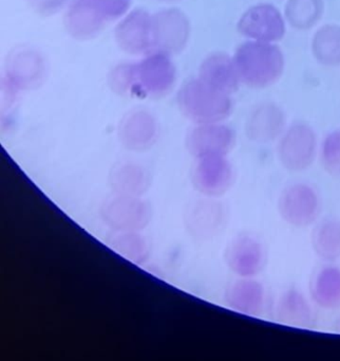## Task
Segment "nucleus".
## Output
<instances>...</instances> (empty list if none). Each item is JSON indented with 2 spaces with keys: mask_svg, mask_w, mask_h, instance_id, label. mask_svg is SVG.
Here are the masks:
<instances>
[{
  "mask_svg": "<svg viewBox=\"0 0 340 361\" xmlns=\"http://www.w3.org/2000/svg\"><path fill=\"white\" fill-rule=\"evenodd\" d=\"M232 60L241 83L251 88L270 87L284 73V54L276 44L245 42L237 48Z\"/></svg>",
  "mask_w": 340,
  "mask_h": 361,
  "instance_id": "obj_1",
  "label": "nucleus"
},
{
  "mask_svg": "<svg viewBox=\"0 0 340 361\" xmlns=\"http://www.w3.org/2000/svg\"><path fill=\"white\" fill-rule=\"evenodd\" d=\"M122 80V92L158 98L172 90L177 81V69L169 54L152 51L137 64L124 65Z\"/></svg>",
  "mask_w": 340,
  "mask_h": 361,
  "instance_id": "obj_2",
  "label": "nucleus"
},
{
  "mask_svg": "<svg viewBox=\"0 0 340 361\" xmlns=\"http://www.w3.org/2000/svg\"><path fill=\"white\" fill-rule=\"evenodd\" d=\"M177 104L186 117L201 124L219 123L232 111L230 94L215 90L199 78L182 86Z\"/></svg>",
  "mask_w": 340,
  "mask_h": 361,
  "instance_id": "obj_3",
  "label": "nucleus"
},
{
  "mask_svg": "<svg viewBox=\"0 0 340 361\" xmlns=\"http://www.w3.org/2000/svg\"><path fill=\"white\" fill-rule=\"evenodd\" d=\"M284 14L270 4L253 6L243 13L237 28L248 41L276 44L284 39L287 33Z\"/></svg>",
  "mask_w": 340,
  "mask_h": 361,
  "instance_id": "obj_4",
  "label": "nucleus"
},
{
  "mask_svg": "<svg viewBox=\"0 0 340 361\" xmlns=\"http://www.w3.org/2000/svg\"><path fill=\"white\" fill-rule=\"evenodd\" d=\"M154 51L180 54L187 45L190 24L187 16L177 9H166L152 16Z\"/></svg>",
  "mask_w": 340,
  "mask_h": 361,
  "instance_id": "obj_5",
  "label": "nucleus"
},
{
  "mask_svg": "<svg viewBox=\"0 0 340 361\" xmlns=\"http://www.w3.org/2000/svg\"><path fill=\"white\" fill-rule=\"evenodd\" d=\"M116 44L129 54H148L154 51L152 16L141 9L127 14L116 26Z\"/></svg>",
  "mask_w": 340,
  "mask_h": 361,
  "instance_id": "obj_6",
  "label": "nucleus"
},
{
  "mask_svg": "<svg viewBox=\"0 0 340 361\" xmlns=\"http://www.w3.org/2000/svg\"><path fill=\"white\" fill-rule=\"evenodd\" d=\"M279 151L281 159L289 168L303 170L312 164L316 155V134L306 124H294L283 135Z\"/></svg>",
  "mask_w": 340,
  "mask_h": 361,
  "instance_id": "obj_7",
  "label": "nucleus"
},
{
  "mask_svg": "<svg viewBox=\"0 0 340 361\" xmlns=\"http://www.w3.org/2000/svg\"><path fill=\"white\" fill-rule=\"evenodd\" d=\"M94 0H73L65 14L68 33L78 41L94 39L105 25Z\"/></svg>",
  "mask_w": 340,
  "mask_h": 361,
  "instance_id": "obj_8",
  "label": "nucleus"
},
{
  "mask_svg": "<svg viewBox=\"0 0 340 361\" xmlns=\"http://www.w3.org/2000/svg\"><path fill=\"white\" fill-rule=\"evenodd\" d=\"M199 79L227 94L237 92L241 84L234 60L221 52L210 54L203 61Z\"/></svg>",
  "mask_w": 340,
  "mask_h": 361,
  "instance_id": "obj_9",
  "label": "nucleus"
},
{
  "mask_svg": "<svg viewBox=\"0 0 340 361\" xmlns=\"http://www.w3.org/2000/svg\"><path fill=\"white\" fill-rule=\"evenodd\" d=\"M44 65L40 56L31 50H18L6 62V75L14 87L36 85L44 75Z\"/></svg>",
  "mask_w": 340,
  "mask_h": 361,
  "instance_id": "obj_10",
  "label": "nucleus"
},
{
  "mask_svg": "<svg viewBox=\"0 0 340 361\" xmlns=\"http://www.w3.org/2000/svg\"><path fill=\"white\" fill-rule=\"evenodd\" d=\"M285 219L298 226L313 223L318 215L319 202L316 194L306 185L291 188L282 200Z\"/></svg>",
  "mask_w": 340,
  "mask_h": 361,
  "instance_id": "obj_11",
  "label": "nucleus"
},
{
  "mask_svg": "<svg viewBox=\"0 0 340 361\" xmlns=\"http://www.w3.org/2000/svg\"><path fill=\"white\" fill-rule=\"evenodd\" d=\"M310 51L318 64L329 68L340 66V25L319 27L313 35Z\"/></svg>",
  "mask_w": 340,
  "mask_h": 361,
  "instance_id": "obj_12",
  "label": "nucleus"
},
{
  "mask_svg": "<svg viewBox=\"0 0 340 361\" xmlns=\"http://www.w3.org/2000/svg\"><path fill=\"white\" fill-rule=\"evenodd\" d=\"M284 114L274 104L258 107L248 120V134L256 140L268 141L276 138L284 128Z\"/></svg>",
  "mask_w": 340,
  "mask_h": 361,
  "instance_id": "obj_13",
  "label": "nucleus"
},
{
  "mask_svg": "<svg viewBox=\"0 0 340 361\" xmlns=\"http://www.w3.org/2000/svg\"><path fill=\"white\" fill-rule=\"evenodd\" d=\"M325 13V0H287L284 18L287 24L296 30L314 28Z\"/></svg>",
  "mask_w": 340,
  "mask_h": 361,
  "instance_id": "obj_14",
  "label": "nucleus"
},
{
  "mask_svg": "<svg viewBox=\"0 0 340 361\" xmlns=\"http://www.w3.org/2000/svg\"><path fill=\"white\" fill-rule=\"evenodd\" d=\"M234 134L225 126L218 123L202 124L190 136V145L196 151H220L232 145Z\"/></svg>",
  "mask_w": 340,
  "mask_h": 361,
  "instance_id": "obj_15",
  "label": "nucleus"
},
{
  "mask_svg": "<svg viewBox=\"0 0 340 361\" xmlns=\"http://www.w3.org/2000/svg\"><path fill=\"white\" fill-rule=\"evenodd\" d=\"M315 300L325 307H335L340 304V271L327 268L319 274L313 290Z\"/></svg>",
  "mask_w": 340,
  "mask_h": 361,
  "instance_id": "obj_16",
  "label": "nucleus"
},
{
  "mask_svg": "<svg viewBox=\"0 0 340 361\" xmlns=\"http://www.w3.org/2000/svg\"><path fill=\"white\" fill-rule=\"evenodd\" d=\"M314 247L323 259H335L340 257V224L327 221L314 233Z\"/></svg>",
  "mask_w": 340,
  "mask_h": 361,
  "instance_id": "obj_17",
  "label": "nucleus"
},
{
  "mask_svg": "<svg viewBox=\"0 0 340 361\" xmlns=\"http://www.w3.org/2000/svg\"><path fill=\"white\" fill-rule=\"evenodd\" d=\"M323 164L329 172L340 175V130L329 133L321 147Z\"/></svg>",
  "mask_w": 340,
  "mask_h": 361,
  "instance_id": "obj_18",
  "label": "nucleus"
},
{
  "mask_svg": "<svg viewBox=\"0 0 340 361\" xmlns=\"http://www.w3.org/2000/svg\"><path fill=\"white\" fill-rule=\"evenodd\" d=\"M94 3L99 13L107 22L122 18L130 9L132 0H94Z\"/></svg>",
  "mask_w": 340,
  "mask_h": 361,
  "instance_id": "obj_19",
  "label": "nucleus"
},
{
  "mask_svg": "<svg viewBox=\"0 0 340 361\" xmlns=\"http://www.w3.org/2000/svg\"><path fill=\"white\" fill-rule=\"evenodd\" d=\"M69 0H27L32 9L42 16H52L63 9Z\"/></svg>",
  "mask_w": 340,
  "mask_h": 361,
  "instance_id": "obj_20",
  "label": "nucleus"
},
{
  "mask_svg": "<svg viewBox=\"0 0 340 361\" xmlns=\"http://www.w3.org/2000/svg\"><path fill=\"white\" fill-rule=\"evenodd\" d=\"M160 1H163V3H172V1H175V0H160Z\"/></svg>",
  "mask_w": 340,
  "mask_h": 361,
  "instance_id": "obj_21",
  "label": "nucleus"
}]
</instances>
